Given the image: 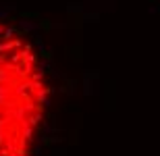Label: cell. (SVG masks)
Returning a JSON list of instances; mask_svg holds the SVG:
<instances>
[{"label":"cell","instance_id":"cell-1","mask_svg":"<svg viewBox=\"0 0 160 156\" xmlns=\"http://www.w3.org/2000/svg\"><path fill=\"white\" fill-rule=\"evenodd\" d=\"M48 106V81L29 40L0 21V156H29Z\"/></svg>","mask_w":160,"mask_h":156}]
</instances>
